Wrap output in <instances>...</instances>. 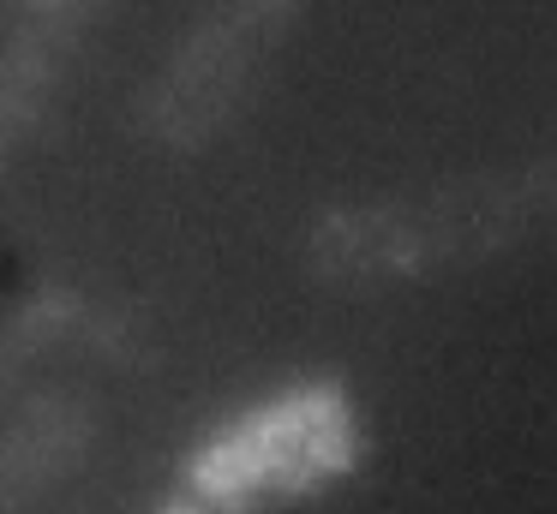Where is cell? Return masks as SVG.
<instances>
[{"label":"cell","instance_id":"1","mask_svg":"<svg viewBox=\"0 0 557 514\" xmlns=\"http://www.w3.org/2000/svg\"><path fill=\"white\" fill-rule=\"evenodd\" d=\"M360 454L354 413L330 383H306L252 413L228 418L210 442L186 454V502L210 514H252L342 478Z\"/></svg>","mask_w":557,"mask_h":514},{"label":"cell","instance_id":"2","mask_svg":"<svg viewBox=\"0 0 557 514\" xmlns=\"http://www.w3.org/2000/svg\"><path fill=\"white\" fill-rule=\"evenodd\" d=\"M61 461H66V442L54 430H30V437L0 442V514H13V502H25L42 478H54Z\"/></svg>","mask_w":557,"mask_h":514},{"label":"cell","instance_id":"3","mask_svg":"<svg viewBox=\"0 0 557 514\" xmlns=\"http://www.w3.org/2000/svg\"><path fill=\"white\" fill-rule=\"evenodd\" d=\"M169 514H210V509H198V502H186V497H181V502H174Z\"/></svg>","mask_w":557,"mask_h":514}]
</instances>
